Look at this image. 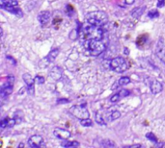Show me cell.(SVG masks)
<instances>
[{
	"label": "cell",
	"instance_id": "obj_15",
	"mask_svg": "<svg viewBox=\"0 0 165 148\" xmlns=\"http://www.w3.org/2000/svg\"><path fill=\"white\" fill-rule=\"evenodd\" d=\"M80 145V143L78 141H70L69 140L67 141H63L62 142V146L65 148H75V147H78Z\"/></svg>",
	"mask_w": 165,
	"mask_h": 148
},
{
	"label": "cell",
	"instance_id": "obj_14",
	"mask_svg": "<svg viewBox=\"0 0 165 148\" xmlns=\"http://www.w3.org/2000/svg\"><path fill=\"white\" fill-rule=\"evenodd\" d=\"M59 52H60V49H59V48H54V49H52V50L48 53V55L47 56L48 62V63H53V62L55 61V59L57 58V56H58Z\"/></svg>",
	"mask_w": 165,
	"mask_h": 148
},
{
	"label": "cell",
	"instance_id": "obj_31",
	"mask_svg": "<svg viewBox=\"0 0 165 148\" xmlns=\"http://www.w3.org/2000/svg\"><path fill=\"white\" fill-rule=\"evenodd\" d=\"M159 59H160V60L164 63V64H165V52H164V53H163L160 57H159Z\"/></svg>",
	"mask_w": 165,
	"mask_h": 148
},
{
	"label": "cell",
	"instance_id": "obj_12",
	"mask_svg": "<svg viewBox=\"0 0 165 148\" xmlns=\"http://www.w3.org/2000/svg\"><path fill=\"white\" fill-rule=\"evenodd\" d=\"M18 0H0V7L1 9H5L6 7H18Z\"/></svg>",
	"mask_w": 165,
	"mask_h": 148
},
{
	"label": "cell",
	"instance_id": "obj_20",
	"mask_svg": "<svg viewBox=\"0 0 165 148\" xmlns=\"http://www.w3.org/2000/svg\"><path fill=\"white\" fill-rule=\"evenodd\" d=\"M118 83H119V85H120V86H126V85H128V84H129V83H130V78H129V77H128V76L121 77Z\"/></svg>",
	"mask_w": 165,
	"mask_h": 148
},
{
	"label": "cell",
	"instance_id": "obj_24",
	"mask_svg": "<svg viewBox=\"0 0 165 148\" xmlns=\"http://www.w3.org/2000/svg\"><path fill=\"white\" fill-rule=\"evenodd\" d=\"M121 99H122V97H121L120 93H115L114 95H112L111 97H110V102H112V103H116V102H119Z\"/></svg>",
	"mask_w": 165,
	"mask_h": 148
},
{
	"label": "cell",
	"instance_id": "obj_28",
	"mask_svg": "<svg viewBox=\"0 0 165 148\" xmlns=\"http://www.w3.org/2000/svg\"><path fill=\"white\" fill-rule=\"evenodd\" d=\"M6 59H7V60H9V61L11 62V64H14V65H15V64H17L16 60H15V59L13 58V57H12V56H10V55H7V56H6Z\"/></svg>",
	"mask_w": 165,
	"mask_h": 148
},
{
	"label": "cell",
	"instance_id": "obj_3",
	"mask_svg": "<svg viewBox=\"0 0 165 148\" xmlns=\"http://www.w3.org/2000/svg\"><path fill=\"white\" fill-rule=\"evenodd\" d=\"M86 20L91 24L102 27L108 22V17L102 11H95L86 15Z\"/></svg>",
	"mask_w": 165,
	"mask_h": 148
},
{
	"label": "cell",
	"instance_id": "obj_26",
	"mask_svg": "<svg viewBox=\"0 0 165 148\" xmlns=\"http://www.w3.org/2000/svg\"><path fill=\"white\" fill-rule=\"evenodd\" d=\"M119 93H120V95H121V97H122V98L127 97V96H128L130 94L129 90H128V89H122L121 92H119Z\"/></svg>",
	"mask_w": 165,
	"mask_h": 148
},
{
	"label": "cell",
	"instance_id": "obj_5",
	"mask_svg": "<svg viewBox=\"0 0 165 148\" xmlns=\"http://www.w3.org/2000/svg\"><path fill=\"white\" fill-rule=\"evenodd\" d=\"M128 63L123 57H117V58L112 59L111 62H110V68L117 73L125 72L128 69Z\"/></svg>",
	"mask_w": 165,
	"mask_h": 148
},
{
	"label": "cell",
	"instance_id": "obj_32",
	"mask_svg": "<svg viewBox=\"0 0 165 148\" xmlns=\"http://www.w3.org/2000/svg\"><path fill=\"white\" fill-rule=\"evenodd\" d=\"M125 1H126V3H127L128 5H131V4H133L134 0H125Z\"/></svg>",
	"mask_w": 165,
	"mask_h": 148
},
{
	"label": "cell",
	"instance_id": "obj_1",
	"mask_svg": "<svg viewBox=\"0 0 165 148\" xmlns=\"http://www.w3.org/2000/svg\"><path fill=\"white\" fill-rule=\"evenodd\" d=\"M79 40L81 41L82 44L86 43L87 41L92 40H102L105 39L104 30L101 26H97L87 22L86 24L81 26V29L78 32Z\"/></svg>",
	"mask_w": 165,
	"mask_h": 148
},
{
	"label": "cell",
	"instance_id": "obj_8",
	"mask_svg": "<svg viewBox=\"0 0 165 148\" xmlns=\"http://www.w3.org/2000/svg\"><path fill=\"white\" fill-rule=\"evenodd\" d=\"M42 143H43V139L42 136H39V135L31 136L28 140V145L33 148H38L42 146Z\"/></svg>",
	"mask_w": 165,
	"mask_h": 148
},
{
	"label": "cell",
	"instance_id": "obj_9",
	"mask_svg": "<svg viewBox=\"0 0 165 148\" xmlns=\"http://www.w3.org/2000/svg\"><path fill=\"white\" fill-rule=\"evenodd\" d=\"M54 136H56V138L62 140V141H67L71 138L72 134L68 131V130H65L62 128H55L53 131Z\"/></svg>",
	"mask_w": 165,
	"mask_h": 148
},
{
	"label": "cell",
	"instance_id": "obj_11",
	"mask_svg": "<svg viewBox=\"0 0 165 148\" xmlns=\"http://www.w3.org/2000/svg\"><path fill=\"white\" fill-rule=\"evenodd\" d=\"M150 88H151V92L153 93V94H158V93H160L162 92V84L158 81V80H152L151 82V85H150Z\"/></svg>",
	"mask_w": 165,
	"mask_h": 148
},
{
	"label": "cell",
	"instance_id": "obj_18",
	"mask_svg": "<svg viewBox=\"0 0 165 148\" xmlns=\"http://www.w3.org/2000/svg\"><path fill=\"white\" fill-rule=\"evenodd\" d=\"M96 121H97V123H98L100 125H106V121L104 120L103 116L102 115L100 112H98L96 113Z\"/></svg>",
	"mask_w": 165,
	"mask_h": 148
},
{
	"label": "cell",
	"instance_id": "obj_13",
	"mask_svg": "<svg viewBox=\"0 0 165 148\" xmlns=\"http://www.w3.org/2000/svg\"><path fill=\"white\" fill-rule=\"evenodd\" d=\"M5 11H8V12L12 13L13 15H16L18 17H23V12L21 11V9L18 6V7H6L4 9Z\"/></svg>",
	"mask_w": 165,
	"mask_h": 148
},
{
	"label": "cell",
	"instance_id": "obj_17",
	"mask_svg": "<svg viewBox=\"0 0 165 148\" xmlns=\"http://www.w3.org/2000/svg\"><path fill=\"white\" fill-rule=\"evenodd\" d=\"M107 113H108V112H107ZM108 116H109V117H108L109 120H115V119L120 118L121 112L119 111H117V110H113V111H111V112L108 113Z\"/></svg>",
	"mask_w": 165,
	"mask_h": 148
},
{
	"label": "cell",
	"instance_id": "obj_10",
	"mask_svg": "<svg viewBox=\"0 0 165 148\" xmlns=\"http://www.w3.org/2000/svg\"><path fill=\"white\" fill-rule=\"evenodd\" d=\"M50 17L51 15H50L49 11H42V12H41L38 15V20L40 22V24L42 26H45L46 24H48L50 19Z\"/></svg>",
	"mask_w": 165,
	"mask_h": 148
},
{
	"label": "cell",
	"instance_id": "obj_16",
	"mask_svg": "<svg viewBox=\"0 0 165 148\" xmlns=\"http://www.w3.org/2000/svg\"><path fill=\"white\" fill-rule=\"evenodd\" d=\"M145 7H142V8H134L133 9V11L131 12V16H132L134 18H138V17H140L142 15H143V13L145 12Z\"/></svg>",
	"mask_w": 165,
	"mask_h": 148
},
{
	"label": "cell",
	"instance_id": "obj_34",
	"mask_svg": "<svg viewBox=\"0 0 165 148\" xmlns=\"http://www.w3.org/2000/svg\"><path fill=\"white\" fill-rule=\"evenodd\" d=\"M18 148H21V147H24V143L23 142H20L19 144H18Z\"/></svg>",
	"mask_w": 165,
	"mask_h": 148
},
{
	"label": "cell",
	"instance_id": "obj_25",
	"mask_svg": "<svg viewBox=\"0 0 165 148\" xmlns=\"http://www.w3.org/2000/svg\"><path fill=\"white\" fill-rule=\"evenodd\" d=\"M35 80H36V82H37L39 85H42L43 83L46 82V79L43 78L42 76H39V75H38V76H36Z\"/></svg>",
	"mask_w": 165,
	"mask_h": 148
},
{
	"label": "cell",
	"instance_id": "obj_6",
	"mask_svg": "<svg viewBox=\"0 0 165 148\" xmlns=\"http://www.w3.org/2000/svg\"><path fill=\"white\" fill-rule=\"evenodd\" d=\"M14 83H15L14 76H8L6 78V82L1 86V89H0V96H1L2 99L8 97L11 93H13Z\"/></svg>",
	"mask_w": 165,
	"mask_h": 148
},
{
	"label": "cell",
	"instance_id": "obj_23",
	"mask_svg": "<svg viewBox=\"0 0 165 148\" xmlns=\"http://www.w3.org/2000/svg\"><path fill=\"white\" fill-rule=\"evenodd\" d=\"M148 17L150 18H155V17H159V13H158V11L156 10V9H153V10H151L149 14H148Z\"/></svg>",
	"mask_w": 165,
	"mask_h": 148
},
{
	"label": "cell",
	"instance_id": "obj_7",
	"mask_svg": "<svg viewBox=\"0 0 165 148\" xmlns=\"http://www.w3.org/2000/svg\"><path fill=\"white\" fill-rule=\"evenodd\" d=\"M22 78H23L24 83L26 84V88H27V90H28V93H29L30 95H34V93H35L34 83H35L36 80H34V79L32 78V76H31L29 73L23 74Z\"/></svg>",
	"mask_w": 165,
	"mask_h": 148
},
{
	"label": "cell",
	"instance_id": "obj_33",
	"mask_svg": "<svg viewBox=\"0 0 165 148\" xmlns=\"http://www.w3.org/2000/svg\"><path fill=\"white\" fill-rule=\"evenodd\" d=\"M142 145L141 144H134V145H131V146H127V148H131V147H141Z\"/></svg>",
	"mask_w": 165,
	"mask_h": 148
},
{
	"label": "cell",
	"instance_id": "obj_35",
	"mask_svg": "<svg viewBox=\"0 0 165 148\" xmlns=\"http://www.w3.org/2000/svg\"><path fill=\"white\" fill-rule=\"evenodd\" d=\"M125 52H126L127 55H128V48H125Z\"/></svg>",
	"mask_w": 165,
	"mask_h": 148
},
{
	"label": "cell",
	"instance_id": "obj_4",
	"mask_svg": "<svg viewBox=\"0 0 165 148\" xmlns=\"http://www.w3.org/2000/svg\"><path fill=\"white\" fill-rule=\"evenodd\" d=\"M86 103L80 104V105H74L70 109V113L74 117L78 118V119H85V118H89L90 113L88 112L86 108Z\"/></svg>",
	"mask_w": 165,
	"mask_h": 148
},
{
	"label": "cell",
	"instance_id": "obj_2",
	"mask_svg": "<svg viewBox=\"0 0 165 148\" xmlns=\"http://www.w3.org/2000/svg\"><path fill=\"white\" fill-rule=\"evenodd\" d=\"M83 46L93 56L101 55L106 49V40H92L83 44Z\"/></svg>",
	"mask_w": 165,
	"mask_h": 148
},
{
	"label": "cell",
	"instance_id": "obj_19",
	"mask_svg": "<svg viewBox=\"0 0 165 148\" xmlns=\"http://www.w3.org/2000/svg\"><path fill=\"white\" fill-rule=\"evenodd\" d=\"M101 145L103 147H115V142L111 140H103L101 141Z\"/></svg>",
	"mask_w": 165,
	"mask_h": 148
},
{
	"label": "cell",
	"instance_id": "obj_29",
	"mask_svg": "<svg viewBox=\"0 0 165 148\" xmlns=\"http://www.w3.org/2000/svg\"><path fill=\"white\" fill-rule=\"evenodd\" d=\"M69 102H70V101H69L68 99H58V100H57V103H58V104H61V103H62V104H64V103H69Z\"/></svg>",
	"mask_w": 165,
	"mask_h": 148
},
{
	"label": "cell",
	"instance_id": "obj_27",
	"mask_svg": "<svg viewBox=\"0 0 165 148\" xmlns=\"http://www.w3.org/2000/svg\"><path fill=\"white\" fill-rule=\"evenodd\" d=\"M8 121H9L8 117L1 120V122H0V127H1V129H4L5 127H8Z\"/></svg>",
	"mask_w": 165,
	"mask_h": 148
},
{
	"label": "cell",
	"instance_id": "obj_22",
	"mask_svg": "<svg viewBox=\"0 0 165 148\" xmlns=\"http://www.w3.org/2000/svg\"><path fill=\"white\" fill-rule=\"evenodd\" d=\"M146 138H147L150 141H152V142H155V143L158 142V139H157L156 135L153 134V133H152V132H149V133L146 134Z\"/></svg>",
	"mask_w": 165,
	"mask_h": 148
},
{
	"label": "cell",
	"instance_id": "obj_21",
	"mask_svg": "<svg viewBox=\"0 0 165 148\" xmlns=\"http://www.w3.org/2000/svg\"><path fill=\"white\" fill-rule=\"evenodd\" d=\"M80 124L84 127H91L93 126V122L90 118H85V119H81L80 120Z\"/></svg>",
	"mask_w": 165,
	"mask_h": 148
},
{
	"label": "cell",
	"instance_id": "obj_30",
	"mask_svg": "<svg viewBox=\"0 0 165 148\" xmlns=\"http://www.w3.org/2000/svg\"><path fill=\"white\" fill-rule=\"evenodd\" d=\"M165 4V0H158V8H161L163 7Z\"/></svg>",
	"mask_w": 165,
	"mask_h": 148
}]
</instances>
